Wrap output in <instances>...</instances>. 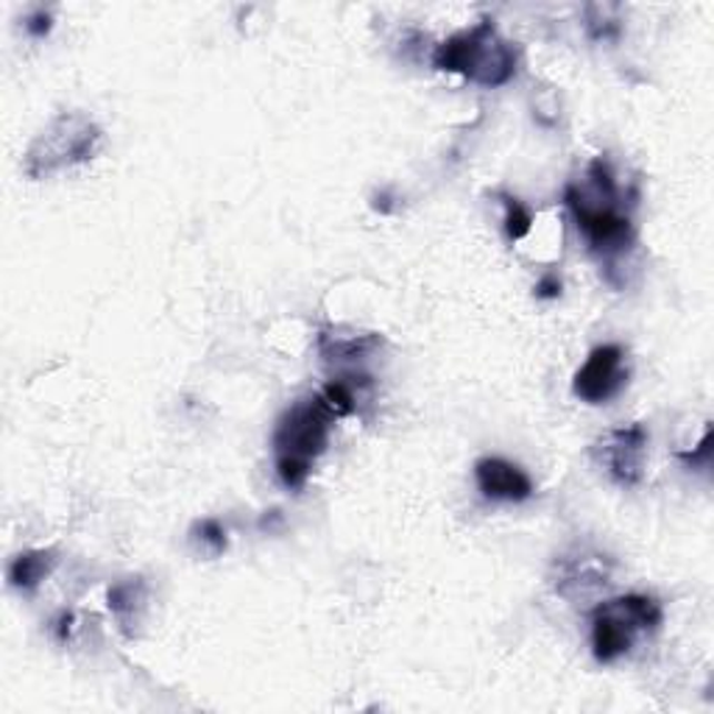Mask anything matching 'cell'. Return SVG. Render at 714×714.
Instances as JSON below:
<instances>
[{"label":"cell","mask_w":714,"mask_h":714,"mask_svg":"<svg viewBox=\"0 0 714 714\" xmlns=\"http://www.w3.org/2000/svg\"><path fill=\"white\" fill-rule=\"evenodd\" d=\"M586 179L592 193L581 190L577 184H566L564 204L592 252L601 258H617L634 247V223L620 210L617 182L603 157L592 160V165L586 168Z\"/></svg>","instance_id":"cell-1"},{"label":"cell","mask_w":714,"mask_h":714,"mask_svg":"<svg viewBox=\"0 0 714 714\" xmlns=\"http://www.w3.org/2000/svg\"><path fill=\"white\" fill-rule=\"evenodd\" d=\"M335 413L324 405V400L315 391L308 400H299L280 416L274 430V457L276 474H280L282 486L291 492H302L304 483L310 481L313 463L324 455L330 444L332 424Z\"/></svg>","instance_id":"cell-2"},{"label":"cell","mask_w":714,"mask_h":714,"mask_svg":"<svg viewBox=\"0 0 714 714\" xmlns=\"http://www.w3.org/2000/svg\"><path fill=\"white\" fill-rule=\"evenodd\" d=\"M516 48L497 31L494 20H481L466 31L435 46L433 68L441 73H457L477 87H503L516 76Z\"/></svg>","instance_id":"cell-3"},{"label":"cell","mask_w":714,"mask_h":714,"mask_svg":"<svg viewBox=\"0 0 714 714\" xmlns=\"http://www.w3.org/2000/svg\"><path fill=\"white\" fill-rule=\"evenodd\" d=\"M101 127L84 112H59L46 129L31 140L23 171L29 179H48L64 168L84 165L95 157L101 143Z\"/></svg>","instance_id":"cell-4"},{"label":"cell","mask_w":714,"mask_h":714,"mask_svg":"<svg viewBox=\"0 0 714 714\" xmlns=\"http://www.w3.org/2000/svg\"><path fill=\"white\" fill-rule=\"evenodd\" d=\"M662 603L651 594H623L592 612V653L601 664H614L631 653L636 636L662 625Z\"/></svg>","instance_id":"cell-5"},{"label":"cell","mask_w":714,"mask_h":714,"mask_svg":"<svg viewBox=\"0 0 714 714\" xmlns=\"http://www.w3.org/2000/svg\"><path fill=\"white\" fill-rule=\"evenodd\" d=\"M647 430L640 422L620 424L606 430L601 439L589 446V455L617 486L634 489L645 477V455H647Z\"/></svg>","instance_id":"cell-6"},{"label":"cell","mask_w":714,"mask_h":714,"mask_svg":"<svg viewBox=\"0 0 714 714\" xmlns=\"http://www.w3.org/2000/svg\"><path fill=\"white\" fill-rule=\"evenodd\" d=\"M628 352L620 343H603L589 352L572 380V394L586 405H606L628 385Z\"/></svg>","instance_id":"cell-7"},{"label":"cell","mask_w":714,"mask_h":714,"mask_svg":"<svg viewBox=\"0 0 714 714\" xmlns=\"http://www.w3.org/2000/svg\"><path fill=\"white\" fill-rule=\"evenodd\" d=\"M474 483L494 503H525L536 492L531 474L505 457H481L474 463Z\"/></svg>","instance_id":"cell-8"},{"label":"cell","mask_w":714,"mask_h":714,"mask_svg":"<svg viewBox=\"0 0 714 714\" xmlns=\"http://www.w3.org/2000/svg\"><path fill=\"white\" fill-rule=\"evenodd\" d=\"M383 343V335H378V332H363L354 330V326H324L315 335V349H319L321 361L335 363V366L366 361L369 354Z\"/></svg>","instance_id":"cell-9"},{"label":"cell","mask_w":714,"mask_h":714,"mask_svg":"<svg viewBox=\"0 0 714 714\" xmlns=\"http://www.w3.org/2000/svg\"><path fill=\"white\" fill-rule=\"evenodd\" d=\"M606 555H572V559L555 561V570H559V581H555V589L561 594H566L570 586H601L606 583L609 570H606Z\"/></svg>","instance_id":"cell-10"},{"label":"cell","mask_w":714,"mask_h":714,"mask_svg":"<svg viewBox=\"0 0 714 714\" xmlns=\"http://www.w3.org/2000/svg\"><path fill=\"white\" fill-rule=\"evenodd\" d=\"M57 550H26L9 564V583L18 592H34L57 566Z\"/></svg>","instance_id":"cell-11"},{"label":"cell","mask_w":714,"mask_h":714,"mask_svg":"<svg viewBox=\"0 0 714 714\" xmlns=\"http://www.w3.org/2000/svg\"><path fill=\"white\" fill-rule=\"evenodd\" d=\"M497 199L503 201L505 207V218H503V227H505V234H509V241H522V238H527L533 229V210L525 204V201H520L516 195L511 193H497Z\"/></svg>","instance_id":"cell-12"},{"label":"cell","mask_w":714,"mask_h":714,"mask_svg":"<svg viewBox=\"0 0 714 714\" xmlns=\"http://www.w3.org/2000/svg\"><path fill=\"white\" fill-rule=\"evenodd\" d=\"M349 380L352 378H335L319 391V396L335 413V419L352 416L358 411V391H354V383H349Z\"/></svg>","instance_id":"cell-13"},{"label":"cell","mask_w":714,"mask_h":714,"mask_svg":"<svg viewBox=\"0 0 714 714\" xmlns=\"http://www.w3.org/2000/svg\"><path fill=\"white\" fill-rule=\"evenodd\" d=\"M138 589H140V577H134V581H127V583H118V586L109 589V612L118 617V623H121V628H127L129 625V617L134 614V606H138Z\"/></svg>","instance_id":"cell-14"},{"label":"cell","mask_w":714,"mask_h":714,"mask_svg":"<svg viewBox=\"0 0 714 714\" xmlns=\"http://www.w3.org/2000/svg\"><path fill=\"white\" fill-rule=\"evenodd\" d=\"M193 539L201 544V547L210 550L212 555L227 553L229 539H227V527L221 525L218 520H201L193 525Z\"/></svg>","instance_id":"cell-15"},{"label":"cell","mask_w":714,"mask_h":714,"mask_svg":"<svg viewBox=\"0 0 714 714\" xmlns=\"http://www.w3.org/2000/svg\"><path fill=\"white\" fill-rule=\"evenodd\" d=\"M594 14H589V34L592 40H614L620 34V23L609 14H614L617 9L614 7H592Z\"/></svg>","instance_id":"cell-16"},{"label":"cell","mask_w":714,"mask_h":714,"mask_svg":"<svg viewBox=\"0 0 714 714\" xmlns=\"http://www.w3.org/2000/svg\"><path fill=\"white\" fill-rule=\"evenodd\" d=\"M708 455H712V430L706 428V433H703V441L697 444L695 452H681V461L686 463V466H697V463H703V466H708Z\"/></svg>","instance_id":"cell-17"},{"label":"cell","mask_w":714,"mask_h":714,"mask_svg":"<svg viewBox=\"0 0 714 714\" xmlns=\"http://www.w3.org/2000/svg\"><path fill=\"white\" fill-rule=\"evenodd\" d=\"M51 26H53V18L51 12H46V9H40V12H34L29 20H26V31H29L31 37H37V40L51 34Z\"/></svg>","instance_id":"cell-18"},{"label":"cell","mask_w":714,"mask_h":714,"mask_svg":"<svg viewBox=\"0 0 714 714\" xmlns=\"http://www.w3.org/2000/svg\"><path fill=\"white\" fill-rule=\"evenodd\" d=\"M561 291H564V285H561V280L555 274H544L542 280L536 282V288H533L536 299H544V302H553V299H559Z\"/></svg>","instance_id":"cell-19"},{"label":"cell","mask_w":714,"mask_h":714,"mask_svg":"<svg viewBox=\"0 0 714 714\" xmlns=\"http://www.w3.org/2000/svg\"><path fill=\"white\" fill-rule=\"evenodd\" d=\"M73 623H76L73 612H62V614H59L57 623H53V634H57L59 642H68V640H70V634H73Z\"/></svg>","instance_id":"cell-20"},{"label":"cell","mask_w":714,"mask_h":714,"mask_svg":"<svg viewBox=\"0 0 714 714\" xmlns=\"http://www.w3.org/2000/svg\"><path fill=\"white\" fill-rule=\"evenodd\" d=\"M389 201H391L389 193H378V195H374V204H372V207H374V210L383 212V215H389V212H391Z\"/></svg>","instance_id":"cell-21"}]
</instances>
